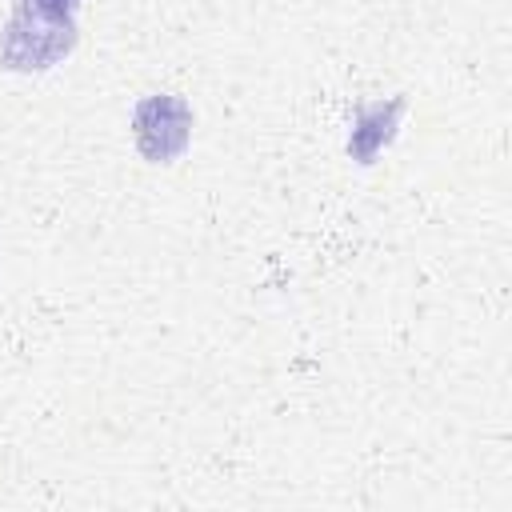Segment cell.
<instances>
[{
    "mask_svg": "<svg viewBox=\"0 0 512 512\" xmlns=\"http://www.w3.org/2000/svg\"><path fill=\"white\" fill-rule=\"evenodd\" d=\"M80 0H16L0 32V64L16 72H40L60 64L76 44Z\"/></svg>",
    "mask_w": 512,
    "mask_h": 512,
    "instance_id": "cell-1",
    "label": "cell"
},
{
    "mask_svg": "<svg viewBox=\"0 0 512 512\" xmlns=\"http://www.w3.org/2000/svg\"><path fill=\"white\" fill-rule=\"evenodd\" d=\"M132 140L148 164H172L192 140V108L172 92H152L132 112Z\"/></svg>",
    "mask_w": 512,
    "mask_h": 512,
    "instance_id": "cell-2",
    "label": "cell"
},
{
    "mask_svg": "<svg viewBox=\"0 0 512 512\" xmlns=\"http://www.w3.org/2000/svg\"><path fill=\"white\" fill-rule=\"evenodd\" d=\"M400 112H404V100H400V96L388 100V104L380 100V104L360 108V112H356V124H352V136H348V152H352L360 164H372L376 152L392 140Z\"/></svg>",
    "mask_w": 512,
    "mask_h": 512,
    "instance_id": "cell-3",
    "label": "cell"
}]
</instances>
